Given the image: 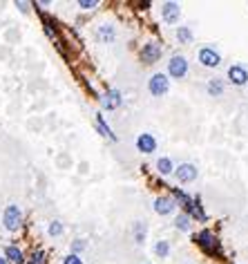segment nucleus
<instances>
[{"label": "nucleus", "instance_id": "obj_1", "mask_svg": "<svg viewBox=\"0 0 248 264\" xmlns=\"http://www.w3.org/2000/svg\"><path fill=\"white\" fill-rule=\"evenodd\" d=\"M195 242L199 244V249H204L208 255H217L219 251H222V244H219L217 235L212 231H208V228H204V231H199L195 235Z\"/></svg>", "mask_w": 248, "mask_h": 264}, {"label": "nucleus", "instance_id": "obj_2", "mask_svg": "<svg viewBox=\"0 0 248 264\" xmlns=\"http://www.w3.org/2000/svg\"><path fill=\"white\" fill-rule=\"evenodd\" d=\"M185 76H188V58L181 54L170 56V61H168V78L181 81V78H185Z\"/></svg>", "mask_w": 248, "mask_h": 264}, {"label": "nucleus", "instance_id": "obj_3", "mask_svg": "<svg viewBox=\"0 0 248 264\" xmlns=\"http://www.w3.org/2000/svg\"><path fill=\"white\" fill-rule=\"evenodd\" d=\"M3 224H5V228H7L9 233L18 231L20 224H22V211H20V206L9 204L7 209H5V213H3Z\"/></svg>", "mask_w": 248, "mask_h": 264}, {"label": "nucleus", "instance_id": "obj_4", "mask_svg": "<svg viewBox=\"0 0 248 264\" xmlns=\"http://www.w3.org/2000/svg\"><path fill=\"white\" fill-rule=\"evenodd\" d=\"M148 90L152 97H166L168 90H170V78H168V74H163V72L152 74L148 81Z\"/></svg>", "mask_w": 248, "mask_h": 264}, {"label": "nucleus", "instance_id": "obj_5", "mask_svg": "<svg viewBox=\"0 0 248 264\" xmlns=\"http://www.w3.org/2000/svg\"><path fill=\"white\" fill-rule=\"evenodd\" d=\"M197 58H199V63L204 65V67H219L222 65V54L217 52L215 47H212V45H204V47L199 49V52H197Z\"/></svg>", "mask_w": 248, "mask_h": 264}, {"label": "nucleus", "instance_id": "obj_6", "mask_svg": "<svg viewBox=\"0 0 248 264\" xmlns=\"http://www.w3.org/2000/svg\"><path fill=\"white\" fill-rule=\"evenodd\" d=\"M174 177H177L179 184H193L197 177H199V170H197L195 164H188V161H183V164L174 166Z\"/></svg>", "mask_w": 248, "mask_h": 264}, {"label": "nucleus", "instance_id": "obj_7", "mask_svg": "<svg viewBox=\"0 0 248 264\" xmlns=\"http://www.w3.org/2000/svg\"><path fill=\"white\" fill-rule=\"evenodd\" d=\"M161 54H163L161 45L157 41H150V43L143 45V49H141V61H143L145 65H152V63H157V61L161 58Z\"/></svg>", "mask_w": 248, "mask_h": 264}, {"label": "nucleus", "instance_id": "obj_8", "mask_svg": "<svg viewBox=\"0 0 248 264\" xmlns=\"http://www.w3.org/2000/svg\"><path fill=\"white\" fill-rule=\"evenodd\" d=\"M161 18L168 25H177L179 18H181V7L179 3H163L161 5Z\"/></svg>", "mask_w": 248, "mask_h": 264}, {"label": "nucleus", "instance_id": "obj_9", "mask_svg": "<svg viewBox=\"0 0 248 264\" xmlns=\"http://www.w3.org/2000/svg\"><path fill=\"white\" fill-rule=\"evenodd\" d=\"M228 81L233 85H246L248 83V67L241 63H235L228 67Z\"/></svg>", "mask_w": 248, "mask_h": 264}, {"label": "nucleus", "instance_id": "obj_10", "mask_svg": "<svg viewBox=\"0 0 248 264\" xmlns=\"http://www.w3.org/2000/svg\"><path fill=\"white\" fill-rule=\"evenodd\" d=\"M137 150H139V153H143V155L157 153V139H154V134L141 132L139 137H137Z\"/></svg>", "mask_w": 248, "mask_h": 264}, {"label": "nucleus", "instance_id": "obj_11", "mask_svg": "<svg viewBox=\"0 0 248 264\" xmlns=\"http://www.w3.org/2000/svg\"><path fill=\"white\" fill-rule=\"evenodd\" d=\"M174 209H177V201H174V197H170V195H161V197L154 199V213L157 215H170V213H174Z\"/></svg>", "mask_w": 248, "mask_h": 264}, {"label": "nucleus", "instance_id": "obj_12", "mask_svg": "<svg viewBox=\"0 0 248 264\" xmlns=\"http://www.w3.org/2000/svg\"><path fill=\"white\" fill-rule=\"evenodd\" d=\"M121 103H123V99H121V92H119V90H108V92L101 97V108L108 110V112L121 108Z\"/></svg>", "mask_w": 248, "mask_h": 264}, {"label": "nucleus", "instance_id": "obj_13", "mask_svg": "<svg viewBox=\"0 0 248 264\" xmlns=\"http://www.w3.org/2000/svg\"><path fill=\"white\" fill-rule=\"evenodd\" d=\"M157 172L163 177L174 175V164H172L170 157H159V159H157Z\"/></svg>", "mask_w": 248, "mask_h": 264}, {"label": "nucleus", "instance_id": "obj_14", "mask_svg": "<svg viewBox=\"0 0 248 264\" xmlns=\"http://www.w3.org/2000/svg\"><path fill=\"white\" fill-rule=\"evenodd\" d=\"M97 38L101 43H112L116 38V30L112 25H101L97 27Z\"/></svg>", "mask_w": 248, "mask_h": 264}, {"label": "nucleus", "instance_id": "obj_15", "mask_svg": "<svg viewBox=\"0 0 248 264\" xmlns=\"http://www.w3.org/2000/svg\"><path fill=\"white\" fill-rule=\"evenodd\" d=\"M94 123H97V130H99L101 134H103L105 139H110V141H116V134L112 132V128L108 126V123H105V119H103V116H101V114H97V116H94Z\"/></svg>", "mask_w": 248, "mask_h": 264}, {"label": "nucleus", "instance_id": "obj_16", "mask_svg": "<svg viewBox=\"0 0 248 264\" xmlns=\"http://www.w3.org/2000/svg\"><path fill=\"white\" fill-rule=\"evenodd\" d=\"M5 260L9 264H22L25 262V255H22V251L18 246H7V249H5Z\"/></svg>", "mask_w": 248, "mask_h": 264}, {"label": "nucleus", "instance_id": "obj_17", "mask_svg": "<svg viewBox=\"0 0 248 264\" xmlns=\"http://www.w3.org/2000/svg\"><path fill=\"white\" fill-rule=\"evenodd\" d=\"M193 220H190V215H185V213H179L177 217H174V228L181 233H188L190 228H193V224H190Z\"/></svg>", "mask_w": 248, "mask_h": 264}, {"label": "nucleus", "instance_id": "obj_18", "mask_svg": "<svg viewBox=\"0 0 248 264\" xmlns=\"http://www.w3.org/2000/svg\"><path fill=\"white\" fill-rule=\"evenodd\" d=\"M206 90H208L210 97H222V94H224V81H222V78H210Z\"/></svg>", "mask_w": 248, "mask_h": 264}, {"label": "nucleus", "instance_id": "obj_19", "mask_svg": "<svg viewBox=\"0 0 248 264\" xmlns=\"http://www.w3.org/2000/svg\"><path fill=\"white\" fill-rule=\"evenodd\" d=\"M193 38H195V34H193V30H190V27H185V25L177 27V41H179V43L188 45V43H193Z\"/></svg>", "mask_w": 248, "mask_h": 264}, {"label": "nucleus", "instance_id": "obj_20", "mask_svg": "<svg viewBox=\"0 0 248 264\" xmlns=\"http://www.w3.org/2000/svg\"><path fill=\"white\" fill-rule=\"evenodd\" d=\"M172 197H174V201H179V204L183 206V209H188L190 204L195 201V197H190L188 193H183L181 188H174V193H172Z\"/></svg>", "mask_w": 248, "mask_h": 264}, {"label": "nucleus", "instance_id": "obj_21", "mask_svg": "<svg viewBox=\"0 0 248 264\" xmlns=\"http://www.w3.org/2000/svg\"><path fill=\"white\" fill-rule=\"evenodd\" d=\"M154 255L166 260V257L170 255V242H168V240H159V242L154 244Z\"/></svg>", "mask_w": 248, "mask_h": 264}, {"label": "nucleus", "instance_id": "obj_22", "mask_svg": "<svg viewBox=\"0 0 248 264\" xmlns=\"http://www.w3.org/2000/svg\"><path fill=\"white\" fill-rule=\"evenodd\" d=\"M132 231H134V242H137V244H143V242H145V235H148V228H145V224H143V222H137Z\"/></svg>", "mask_w": 248, "mask_h": 264}, {"label": "nucleus", "instance_id": "obj_23", "mask_svg": "<svg viewBox=\"0 0 248 264\" xmlns=\"http://www.w3.org/2000/svg\"><path fill=\"white\" fill-rule=\"evenodd\" d=\"M65 231V226H63V222H58V220H52L49 222V226H47V233L52 235V238H60Z\"/></svg>", "mask_w": 248, "mask_h": 264}, {"label": "nucleus", "instance_id": "obj_24", "mask_svg": "<svg viewBox=\"0 0 248 264\" xmlns=\"http://www.w3.org/2000/svg\"><path fill=\"white\" fill-rule=\"evenodd\" d=\"M83 249H85V240H74V244H72V253L78 255Z\"/></svg>", "mask_w": 248, "mask_h": 264}, {"label": "nucleus", "instance_id": "obj_25", "mask_svg": "<svg viewBox=\"0 0 248 264\" xmlns=\"http://www.w3.org/2000/svg\"><path fill=\"white\" fill-rule=\"evenodd\" d=\"M63 264H83V260H81V257H78V255L70 253V255H67L65 260H63Z\"/></svg>", "mask_w": 248, "mask_h": 264}, {"label": "nucleus", "instance_id": "obj_26", "mask_svg": "<svg viewBox=\"0 0 248 264\" xmlns=\"http://www.w3.org/2000/svg\"><path fill=\"white\" fill-rule=\"evenodd\" d=\"M43 260H45V253H43V251H36V253L32 255V264H43Z\"/></svg>", "mask_w": 248, "mask_h": 264}, {"label": "nucleus", "instance_id": "obj_27", "mask_svg": "<svg viewBox=\"0 0 248 264\" xmlns=\"http://www.w3.org/2000/svg\"><path fill=\"white\" fill-rule=\"evenodd\" d=\"M78 5H81L83 9H92V7H97V5H99V0H81Z\"/></svg>", "mask_w": 248, "mask_h": 264}, {"label": "nucleus", "instance_id": "obj_28", "mask_svg": "<svg viewBox=\"0 0 248 264\" xmlns=\"http://www.w3.org/2000/svg\"><path fill=\"white\" fill-rule=\"evenodd\" d=\"M0 264H9L7 260H5V257H0Z\"/></svg>", "mask_w": 248, "mask_h": 264}]
</instances>
